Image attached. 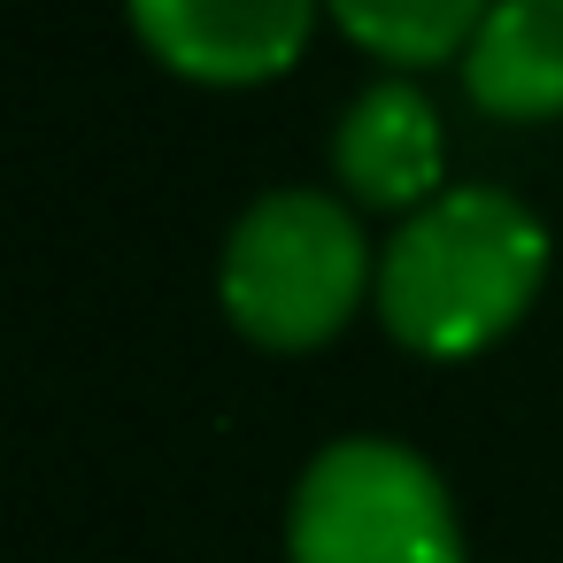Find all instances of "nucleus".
<instances>
[{"label": "nucleus", "mask_w": 563, "mask_h": 563, "mask_svg": "<svg viewBox=\"0 0 563 563\" xmlns=\"http://www.w3.org/2000/svg\"><path fill=\"white\" fill-rule=\"evenodd\" d=\"M463 86L486 117H563V0H494Z\"/></svg>", "instance_id": "obj_6"}, {"label": "nucleus", "mask_w": 563, "mask_h": 563, "mask_svg": "<svg viewBox=\"0 0 563 563\" xmlns=\"http://www.w3.org/2000/svg\"><path fill=\"white\" fill-rule=\"evenodd\" d=\"M440 117L417 86L401 78H378L347 101L340 132H332V163H340V186L371 209H424L432 186H440Z\"/></svg>", "instance_id": "obj_5"}, {"label": "nucleus", "mask_w": 563, "mask_h": 563, "mask_svg": "<svg viewBox=\"0 0 563 563\" xmlns=\"http://www.w3.org/2000/svg\"><path fill=\"white\" fill-rule=\"evenodd\" d=\"M363 278H371L363 232L317 186H278L255 209H240V224L224 232V263H217L224 317L255 347H286V355L332 340L355 317Z\"/></svg>", "instance_id": "obj_2"}, {"label": "nucleus", "mask_w": 563, "mask_h": 563, "mask_svg": "<svg viewBox=\"0 0 563 563\" xmlns=\"http://www.w3.org/2000/svg\"><path fill=\"white\" fill-rule=\"evenodd\" d=\"M124 9L140 40L201 86L278 78L317 24V0H124Z\"/></svg>", "instance_id": "obj_4"}, {"label": "nucleus", "mask_w": 563, "mask_h": 563, "mask_svg": "<svg viewBox=\"0 0 563 563\" xmlns=\"http://www.w3.org/2000/svg\"><path fill=\"white\" fill-rule=\"evenodd\" d=\"M494 0H332V16L355 47L386 63H448L478 40Z\"/></svg>", "instance_id": "obj_7"}, {"label": "nucleus", "mask_w": 563, "mask_h": 563, "mask_svg": "<svg viewBox=\"0 0 563 563\" xmlns=\"http://www.w3.org/2000/svg\"><path fill=\"white\" fill-rule=\"evenodd\" d=\"M286 563H463V525L417 448L355 432L301 471Z\"/></svg>", "instance_id": "obj_3"}, {"label": "nucleus", "mask_w": 563, "mask_h": 563, "mask_svg": "<svg viewBox=\"0 0 563 563\" xmlns=\"http://www.w3.org/2000/svg\"><path fill=\"white\" fill-rule=\"evenodd\" d=\"M548 271L540 217L501 186L432 194L378 255V317L417 355H478L494 332L517 324Z\"/></svg>", "instance_id": "obj_1"}]
</instances>
